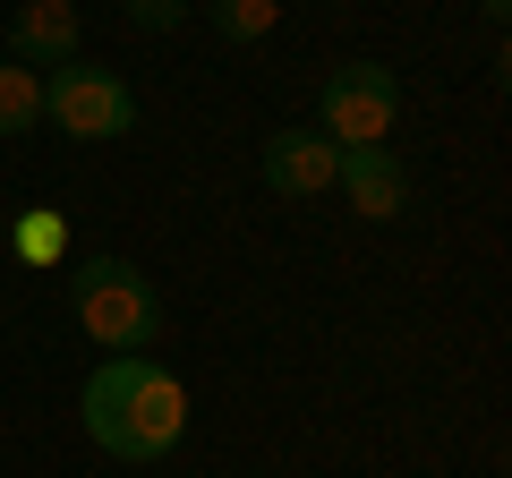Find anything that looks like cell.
<instances>
[{
	"label": "cell",
	"instance_id": "6da1fadb",
	"mask_svg": "<svg viewBox=\"0 0 512 478\" xmlns=\"http://www.w3.org/2000/svg\"><path fill=\"white\" fill-rule=\"evenodd\" d=\"M77 419H86L94 453H111V461H171L188 436V385L146 350H120V359H103L86 376Z\"/></svg>",
	"mask_w": 512,
	"mask_h": 478
},
{
	"label": "cell",
	"instance_id": "277c9868",
	"mask_svg": "<svg viewBox=\"0 0 512 478\" xmlns=\"http://www.w3.org/2000/svg\"><path fill=\"white\" fill-rule=\"evenodd\" d=\"M393 120H402V77L384 69V60H342V69L325 77V120H316V129H325L333 146H384Z\"/></svg>",
	"mask_w": 512,
	"mask_h": 478
},
{
	"label": "cell",
	"instance_id": "30bf717a",
	"mask_svg": "<svg viewBox=\"0 0 512 478\" xmlns=\"http://www.w3.org/2000/svg\"><path fill=\"white\" fill-rule=\"evenodd\" d=\"M205 26L222 43H265L282 26V0H205Z\"/></svg>",
	"mask_w": 512,
	"mask_h": 478
},
{
	"label": "cell",
	"instance_id": "8992f818",
	"mask_svg": "<svg viewBox=\"0 0 512 478\" xmlns=\"http://www.w3.org/2000/svg\"><path fill=\"white\" fill-rule=\"evenodd\" d=\"M333 188L350 197V214H359V222H393V214H410V171H402V154H393V146H342Z\"/></svg>",
	"mask_w": 512,
	"mask_h": 478
},
{
	"label": "cell",
	"instance_id": "7c38bea8",
	"mask_svg": "<svg viewBox=\"0 0 512 478\" xmlns=\"http://www.w3.org/2000/svg\"><path fill=\"white\" fill-rule=\"evenodd\" d=\"M478 9H487V26H504V18H512V0H478Z\"/></svg>",
	"mask_w": 512,
	"mask_h": 478
},
{
	"label": "cell",
	"instance_id": "5b68a950",
	"mask_svg": "<svg viewBox=\"0 0 512 478\" xmlns=\"http://www.w3.org/2000/svg\"><path fill=\"white\" fill-rule=\"evenodd\" d=\"M333 163H342V146H333L325 129H274L265 146H256V180L274 188V197H325L333 188Z\"/></svg>",
	"mask_w": 512,
	"mask_h": 478
},
{
	"label": "cell",
	"instance_id": "9c48e42d",
	"mask_svg": "<svg viewBox=\"0 0 512 478\" xmlns=\"http://www.w3.org/2000/svg\"><path fill=\"white\" fill-rule=\"evenodd\" d=\"M35 129H43V77L0 52V137H35Z\"/></svg>",
	"mask_w": 512,
	"mask_h": 478
},
{
	"label": "cell",
	"instance_id": "7a4b0ae2",
	"mask_svg": "<svg viewBox=\"0 0 512 478\" xmlns=\"http://www.w3.org/2000/svg\"><path fill=\"white\" fill-rule=\"evenodd\" d=\"M69 316H77L86 342H103V359H120V350H146L154 342V325H163V291H154L128 257H77L69 265Z\"/></svg>",
	"mask_w": 512,
	"mask_h": 478
},
{
	"label": "cell",
	"instance_id": "ba28073f",
	"mask_svg": "<svg viewBox=\"0 0 512 478\" xmlns=\"http://www.w3.org/2000/svg\"><path fill=\"white\" fill-rule=\"evenodd\" d=\"M9 257H18V265H35V274L69 265V222H60L52 205H26V214L9 222Z\"/></svg>",
	"mask_w": 512,
	"mask_h": 478
},
{
	"label": "cell",
	"instance_id": "8fae6325",
	"mask_svg": "<svg viewBox=\"0 0 512 478\" xmlns=\"http://www.w3.org/2000/svg\"><path fill=\"white\" fill-rule=\"evenodd\" d=\"M128 26L137 35H171V26H188V0H120Z\"/></svg>",
	"mask_w": 512,
	"mask_h": 478
},
{
	"label": "cell",
	"instance_id": "52a82bcc",
	"mask_svg": "<svg viewBox=\"0 0 512 478\" xmlns=\"http://www.w3.org/2000/svg\"><path fill=\"white\" fill-rule=\"evenodd\" d=\"M77 43H86V26H77L69 0H26L18 18H9V60H18V69H35V77L69 69Z\"/></svg>",
	"mask_w": 512,
	"mask_h": 478
},
{
	"label": "cell",
	"instance_id": "3957f363",
	"mask_svg": "<svg viewBox=\"0 0 512 478\" xmlns=\"http://www.w3.org/2000/svg\"><path fill=\"white\" fill-rule=\"evenodd\" d=\"M43 120L77 146H111V137L137 129V94H128L120 69H94V60H69V69L43 77Z\"/></svg>",
	"mask_w": 512,
	"mask_h": 478
}]
</instances>
